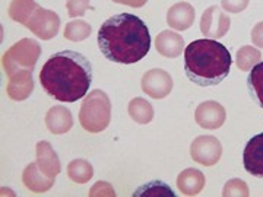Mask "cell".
<instances>
[{"mask_svg": "<svg viewBox=\"0 0 263 197\" xmlns=\"http://www.w3.org/2000/svg\"><path fill=\"white\" fill-rule=\"evenodd\" d=\"M46 94L62 103H75L88 94L92 82V65L81 53L63 50L48 58L40 72Z\"/></svg>", "mask_w": 263, "mask_h": 197, "instance_id": "6da1fadb", "label": "cell"}, {"mask_svg": "<svg viewBox=\"0 0 263 197\" xmlns=\"http://www.w3.org/2000/svg\"><path fill=\"white\" fill-rule=\"evenodd\" d=\"M98 47L114 63L133 65L149 53L151 35L146 24L132 13L108 18L98 31Z\"/></svg>", "mask_w": 263, "mask_h": 197, "instance_id": "7a4b0ae2", "label": "cell"}, {"mask_svg": "<svg viewBox=\"0 0 263 197\" xmlns=\"http://www.w3.org/2000/svg\"><path fill=\"white\" fill-rule=\"evenodd\" d=\"M233 65L228 48L216 40H196L184 50V72L199 86H216L226 79Z\"/></svg>", "mask_w": 263, "mask_h": 197, "instance_id": "3957f363", "label": "cell"}, {"mask_svg": "<svg viewBox=\"0 0 263 197\" xmlns=\"http://www.w3.org/2000/svg\"><path fill=\"white\" fill-rule=\"evenodd\" d=\"M111 120V103L101 89H94L85 96L79 111V123L89 133L105 130Z\"/></svg>", "mask_w": 263, "mask_h": 197, "instance_id": "277c9868", "label": "cell"}, {"mask_svg": "<svg viewBox=\"0 0 263 197\" xmlns=\"http://www.w3.org/2000/svg\"><path fill=\"white\" fill-rule=\"evenodd\" d=\"M41 56V47L35 40L24 38L3 54L2 63L8 77L19 70H34Z\"/></svg>", "mask_w": 263, "mask_h": 197, "instance_id": "5b68a950", "label": "cell"}, {"mask_svg": "<svg viewBox=\"0 0 263 197\" xmlns=\"http://www.w3.org/2000/svg\"><path fill=\"white\" fill-rule=\"evenodd\" d=\"M190 156L203 167H212L222 156V145L215 136H197L190 145Z\"/></svg>", "mask_w": 263, "mask_h": 197, "instance_id": "8992f818", "label": "cell"}, {"mask_svg": "<svg viewBox=\"0 0 263 197\" xmlns=\"http://www.w3.org/2000/svg\"><path fill=\"white\" fill-rule=\"evenodd\" d=\"M24 27L32 31L41 40H51L56 37L60 29V18L56 12L38 6L37 9L31 13V16Z\"/></svg>", "mask_w": 263, "mask_h": 197, "instance_id": "52a82bcc", "label": "cell"}, {"mask_svg": "<svg viewBox=\"0 0 263 197\" xmlns=\"http://www.w3.org/2000/svg\"><path fill=\"white\" fill-rule=\"evenodd\" d=\"M141 86L142 91L151 98L162 100L171 94L174 82L168 72L162 69H151L142 76Z\"/></svg>", "mask_w": 263, "mask_h": 197, "instance_id": "ba28073f", "label": "cell"}, {"mask_svg": "<svg viewBox=\"0 0 263 197\" xmlns=\"http://www.w3.org/2000/svg\"><path fill=\"white\" fill-rule=\"evenodd\" d=\"M231 27V19L218 6H209L200 18V31L205 37L222 38Z\"/></svg>", "mask_w": 263, "mask_h": 197, "instance_id": "9c48e42d", "label": "cell"}, {"mask_svg": "<svg viewBox=\"0 0 263 197\" xmlns=\"http://www.w3.org/2000/svg\"><path fill=\"white\" fill-rule=\"evenodd\" d=\"M226 119V108L216 101H205L199 104L195 111V120L197 124L202 129H208V130H216L222 127Z\"/></svg>", "mask_w": 263, "mask_h": 197, "instance_id": "30bf717a", "label": "cell"}, {"mask_svg": "<svg viewBox=\"0 0 263 197\" xmlns=\"http://www.w3.org/2000/svg\"><path fill=\"white\" fill-rule=\"evenodd\" d=\"M245 169L257 179H263V133L253 136L243 152Z\"/></svg>", "mask_w": 263, "mask_h": 197, "instance_id": "8fae6325", "label": "cell"}, {"mask_svg": "<svg viewBox=\"0 0 263 197\" xmlns=\"http://www.w3.org/2000/svg\"><path fill=\"white\" fill-rule=\"evenodd\" d=\"M6 91L10 100L13 101H24L34 91V77L32 70H19L16 73L9 76V84Z\"/></svg>", "mask_w": 263, "mask_h": 197, "instance_id": "7c38bea8", "label": "cell"}, {"mask_svg": "<svg viewBox=\"0 0 263 197\" xmlns=\"http://www.w3.org/2000/svg\"><path fill=\"white\" fill-rule=\"evenodd\" d=\"M195 16H196V12L190 3L179 2L173 5L167 12V24L170 25V28L176 29V31H186L193 25Z\"/></svg>", "mask_w": 263, "mask_h": 197, "instance_id": "4fadbf2b", "label": "cell"}, {"mask_svg": "<svg viewBox=\"0 0 263 197\" xmlns=\"http://www.w3.org/2000/svg\"><path fill=\"white\" fill-rule=\"evenodd\" d=\"M184 38L180 35L179 32L165 29L160 32L155 38V48L161 56L167 58H176L181 54L184 50Z\"/></svg>", "mask_w": 263, "mask_h": 197, "instance_id": "5bb4252c", "label": "cell"}, {"mask_svg": "<svg viewBox=\"0 0 263 197\" xmlns=\"http://www.w3.org/2000/svg\"><path fill=\"white\" fill-rule=\"evenodd\" d=\"M35 153H37V164L40 169L48 175L56 179V175L60 174V160L57 153L53 149V146L46 141L38 142L35 146Z\"/></svg>", "mask_w": 263, "mask_h": 197, "instance_id": "9a60e30c", "label": "cell"}, {"mask_svg": "<svg viewBox=\"0 0 263 197\" xmlns=\"http://www.w3.org/2000/svg\"><path fill=\"white\" fill-rule=\"evenodd\" d=\"M54 180L53 177L46 175L40 167H38L37 161L29 164L27 168L22 172V181L24 184L34 193H44L54 186Z\"/></svg>", "mask_w": 263, "mask_h": 197, "instance_id": "2e32d148", "label": "cell"}, {"mask_svg": "<svg viewBox=\"0 0 263 197\" xmlns=\"http://www.w3.org/2000/svg\"><path fill=\"white\" fill-rule=\"evenodd\" d=\"M46 126L50 133L53 134H63L72 129L73 126V119L69 108L63 105H56L51 107L46 114Z\"/></svg>", "mask_w": 263, "mask_h": 197, "instance_id": "e0dca14e", "label": "cell"}, {"mask_svg": "<svg viewBox=\"0 0 263 197\" xmlns=\"http://www.w3.org/2000/svg\"><path fill=\"white\" fill-rule=\"evenodd\" d=\"M206 179L202 171L196 168H186L177 177V187L184 196H196L205 187Z\"/></svg>", "mask_w": 263, "mask_h": 197, "instance_id": "ac0fdd59", "label": "cell"}, {"mask_svg": "<svg viewBox=\"0 0 263 197\" xmlns=\"http://www.w3.org/2000/svg\"><path fill=\"white\" fill-rule=\"evenodd\" d=\"M129 115L138 124H148L154 119V108L145 98H133L127 107Z\"/></svg>", "mask_w": 263, "mask_h": 197, "instance_id": "d6986e66", "label": "cell"}, {"mask_svg": "<svg viewBox=\"0 0 263 197\" xmlns=\"http://www.w3.org/2000/svg\"><path fill=\"white\" fill-rule=\"evenodd\" d=\"M247 88L254 103L263 108V62L257 63L250 70V75L247 77Z\"/></svg>", "mask_w": 263, "mask_h": 197, "instance_id": "ffe728a7", "label": "cell"}, {"mask_svg": "<svg viewBox=\"0 0 263 197\" xmlns=\"http://www.w3.org/2000/svg\"><path fill=\"white\" fill-rule=\"evenodd\" d=\"M37 8L38 5L35 0H12L9 6V16L12 21L25 25L31 13Z\"/></svg>", "mask_w": 263, "mask_h": 197, "instance_id": "44dd1931", "label": "cell"}, {"mask_svg": "<svg viewBox=\"0 0 263 197\" xmlns=\"http://www.w3.org/2000/svg\"><path fill=\"white\" fill-rule=\"evenodd\" d=\"M260 60H262V53L259 48L252 47V46H243L237 51L235 65L240 70L247 72V70H252L257 63H260Z\"/></svg>", "mask_w": 263, "mask_h": 197, "instance_id": "7402d4cb", "label": "cell"}, {"mask_svg": "<svg viewBox=\"0 0 263 197\" xmlns=\"http://www.w3.org/2000/svg\"><path fill=\"white\" fill-rule=\"evenodd\" d=\"M67 175L78 184H85L94 175L92 165L85 160H73L67 165Z\"/></svg>", "mask_w": 263, "mask_h": 197, "instance_id": "603a6c76", "label": "cell"}, {"mask_svg": "<svg viewBox=\"0 0 263 197\" xmlns=\"http://www.w3.org/2000/svg\"><path fill=\"white\" fill-rule=\"evenodd\" d=\"M91 32H92V27L88 22L81 21V19H76V21H70L69 24H66L63 35H65L66 40L78 43V41L86 40L91 35Z\"/></svg>", "mask_w": 263, "mask_h": 197, "instance_id": "cb8c5ba5", "label": "cell"}, {"mask_svg": "<svg viewBox=\"0 0 263 197\" xmlns=\"http://www.w3.org/2000/svg\"><path fill=\"white\" fill-rule=\"evenodd\" d=\"M133 196H176V193L162 181H151L148 184L142 186L139 190L133 193Z\"/></svg>", "mask_w": 263, "mask_h": 197, "instance_id": "d4e9b609", "label": "cell"}, {"mask_svg": "<svg viewBox=\"0 0 263 197\" xmlns=\"http://www.w3.org/2000/svg\"><path fill=\"white\" fill-rule=\"evenodd\" d=\"M222 196L247 197L249 196V187H247L246 181H243V180L233 179L226 183L224 190H222Z\"/></svg>", "mask_w": 263, "mask_h": 197, "instance_id": "484cf974", "label": "cell"}, {"mask_svg": "<svg viewBox=\"0 0 263 197\" xmlns=\"http://www.w3.org/2000/svg\"><path fill=\"white\" fill-rule=\"evenodd\" d=\"M67 15L70 18L84 16L86 9L89 8V0H67Z\"/></svg>", "mask_w": 263, "mask_h": 197, "instance_id": "4316f807", "label": "cell"}, {"mask_svg": "<svg viewBox=\"0 0 263 197\" xmlns=\"http://www.w3.org/2000/svg\"><path fill=\"white\" fill-rule=\"evenodd\" d=\"M250 0H221V5L226 12L230 13H240L249 6Z\"/></svg>", "mask_w": 263, "mask_h": 197, "instance_id": "83f0119b", "label": "cell"}, {"mask_svg": "<svg viewBox=\"0 0 263 197\" xmlns=\"http://www.w3.org/2000/svg\"><path fill=\"white\" fill-rule=\"evenodd\" d=\"M89 194H91V196H97V194H100V196H114L116 193H114L113 186H111V184L101 181V183H97V184H95Z\"/></svg>", "mask_w": 263, "mask_h": 197, "instance_id": "f1b7e54d", "label": "cell"}, {"mask_svg": "<svg viewBox=\"0 0 263 197\" xmlns=\"http://www.w3.org/2000/svg\"><path fill=\"white\" fill-rule=\"evenodd\" d=\"M250 38H252V43L256 47L263 48V21L254 25V28L252 29V34H250Z\"/></svg>", "mask_w": 263, "mask_h": 197, "instance_id": "f546056e", "label": "cell"}, {"mask_svg": "<svg viewBox=\"0 0 263 197\" xmlns=\"http://www.w3.org/2000/svg\"><path fill=\"white\" fill-rule=\"evenodd\" d=\"M114 3H119V5H126V6H130V8H142L146 5L148 0H113Z\"/></svg>", "mask_w": 263, "mask_h": 197, "instance_id": "4dcf8cb0", "label": "cell"}]
</instances>
